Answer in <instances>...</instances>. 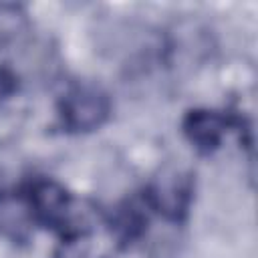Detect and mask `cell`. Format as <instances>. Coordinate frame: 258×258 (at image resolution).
Instances as JSON below:
<instances>
[{
    "mask_svg": "<svg viewBox=\"0 0 258 258\" xmlns=\"http://www.w3.org/2000/svg\"><path fill=\"white\" fill-rule=\"evenodd\" d=\"M22 194L26 198L34 224L60 232L62 238L87 234V230L77 222L75 200L60 183L48 177H36L22 189Z\"/></svg>",
    "mask_w": 258,
    "mask_h": 258,
    "instance_id": "obj_1",
    "label": "cell"
},
{
    "mask_svg": "<svg viewBox=\"0 0 258 258\" xmlns=\"http://www.w3.org/2000/svg\"><path fill=\"white\" fill-rule=\"evenodd\" d=\"M111 115V99L95 85L79 83L69 87L58 99V119L69 133H89L99 129Z\"/></svg>",
    "mask_w": 258,
    "mask_h": 258,
    "instance_id": "obj_2",
    "label": "cell"
},
{
    "mask_svg": "<svg viewBox=\"0 0 258 258\" xmlns=\"http://www.w3.org/2000/svg\"><path fill=\"white\" fill-rule=\"evenodd\" d=\"M194 198L191 173L179 167L161 169L145 189V204L169 222H183Z\"/></svg>",
    "mask_w": 258,
    "mask_h": 258,
    "instance_id": "obj_3",
    "label": "cell"
},
{
    "mask_svg": "<svg viewBox=\"0 0 258 258\" xmlns=\"http://www.w3.org/2000/svg\"><path fill=\"white\" fill-rule=\"evenodd\" d=\"M232 123L234 121L230 117L218 111L191 109L185 113L181 121V131L185 139L191 143V147H196L202 155H210L222 145V139Z\"/></svg>",
    "mask_w": 258,
    "mask_h": 258,
    "instance_id": "obj_4",
    "label": "cell"
},
{
    "mask_svg": "<svg viewBox=\"0 0 258 258\" xmlns=\"http://www.w3.org/2000/svg\"><path fill=\"white\" fill-rule=\"evenodd\" d=\"M30 208L24 194H0V234L12 242H26L32 226Z\"/></svg>",
    "mask_w": 258,
    "mask_h": 258,
    "instance_id": "obj_5",
    "label": "cell"
},
{
    "mask_svg": "<svg viewBox=\"0 0 258 258\" xmlns=\"http://www.w3.org/2000/svg\"><path fill=\"white\" fill-rule=\"evenodd\" d=\"M109 228H111V234L115 236V240L119 244L127 246L143 236V232L147 228V216L141 206H137L133 202H125L111 212Z\"/></svg>",
    "mask_w": 258,
    "mask_h": 258,
    "instance_id": "obj_6",
    "label": "cell"
},
{
    "mask_svg": "<svg viewBox=\"0 0 258 258\" xmlns=\"http://www.w3.org/2000/svg\"><path fill=\"white\" fill-rule=\"evenodd\" d=\"M52 258H103V256L87 240V234H75L62 238V242L54 248Z\"/></svg>",
    "mask_w": 258,
    "mask_h": 258,
    "instance_id": "obj_7",
    "label": "cell"
},
{
    "mask_svg": "<svg viewBox=\"0 0 258 258\" xmlns=\"http://www.w3.org/2000/svg\"><path fill=\"white\" fill-rule=\"evenodd\" d=\"M26 14L20 6L14 4H0V40H14L22 30H26Z\"/></svg>",
    "mask_w": 258,
    "mask_h": 258,
    "instance_id": "obj_8",
    "label": "cell"
},
{
    "mask_svg": "<svg viewBox=\"0 0 258 258\" xmlns=\"http://www.w3.org/2000/svg\"><path fill=\"white\" fill-rule=\"evenodd\" d=\"M14 91H16V79H14V75L8 69L0 67V103L4 99H8Z\"/></svg>",
    "mask_w": 258,
    "mask_h": 258,
    "instance_id": "obj_9",
    "label": "cell"
}]
</instances>
